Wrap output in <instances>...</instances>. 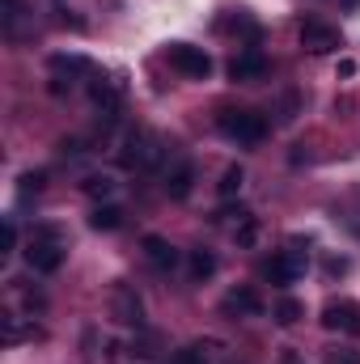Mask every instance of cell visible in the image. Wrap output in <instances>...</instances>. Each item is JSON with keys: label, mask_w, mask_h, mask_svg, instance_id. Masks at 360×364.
Returning a JSON list of instances; mask_svg holds the SVG:
<instances>
[{"label": "cell", "mask_w": 360, "mask_h": 364, "mask_svg": "<svg viewBox=\"0 0 360 364\" xmlns=\"http://www.w3.org/2000/svg\"><path fill=\"white\" fill-rule=\"evenodd\" d=\"M64 259H68V246H64L60 229H55V225H43V229L34 233L30 250H26V263H30V272L51 275V272H60V267H64Z\"/></svg>", "instance_id": "6da1fadb"}, {"label": "cell", "mask_w": 360, "mask_h": 364, "mask_svg": "<svg viewBox=\"0 0 360 364\" xmlns=\"http://www.w3.org/2000/svg\"><path fill=\"white\" fill-rule=\"evenodd\" d=\"M157 161H162V140L149 127H132L119 144V166L123 170H149Z\"/></svg>", "instance_id": "7a4b0ae2"}, {"label": "cell", "mask_w": 360, "mask_h": 364, "mask_svg": "<svg viewBox=\"0 0 360 364\" xmlns=\"http://www.w3.org/2000/svg\"><path fill=\"white\" fill-rule=\"evenodd\" d=\"M216 127H221V136H229V140H238V144H259V140H268V119H263L259 110H221V114H216Z\"/></svg>", "instance_id": "3957f363"}, {"label": "cell", "mask_w": 360, "mask_h": 364, "mask_svg": "<svg viewBox=\"0 0 360 364\" xmlns=\"http://www.w3.org/2000/svg\"><path fill=\"white\" fill-rule=\"evenodd\" d=\"M166 60H170V68L182 73L186 81H208L212 77V55L203 47H195V43H170L166 47Z\"/></svg>", "instance_id": "277c9868"}, {"label": "cell", "mask_w": 360, "mask_h": 364, "mask_svg": "<svg viewBox=\"0 0 360 364\" xmlns=\"http://www.w3.org/2000/svg\"><path fill=\"white\" fill-rule=\"evenodd\" d=\"M110 318L115 322H123V326H144V301H140V292L132 288V284H115V292H110Z\"/></svg>", "instance_id": "5b68a950"}, {"label": "cell", "mask_w": 360, "mask_h": 364, "mask_svg": "<svg viewBox=\"0 0 360 364\" xmlns=\"http://www.w3.org/2000/svg\"><path fill=\"white\" fill-rule=\"evenodd\" d=\"M297 38H301V47L305 51H314V55H331V51H339L344 47V38H339V30L335 26H327V21H301V30H297Z\"/></svg>", "instance_id": "8992f818"}, {"label": "cell", "mask_w": 360, "mask_h": 364, "mask_svg": "<svg viewBox=\"0 0 360 364\" xmlns=\"http://www.w3.org/2000/svg\"><path fill=\"white\" fill-rule=\"evenodd\" d=\"M271 284H280V288H288V284H297L301 275H305V255L301 250H280V255H271L268 267H263Z\"/></svg>", "instance_id": "52a82bcc"}, {"label": "cell", "mask_w": 360, "mask_h": 364, "mask_svg": "<svg viewBox=\"0 0 360 364\" xmlns=\"http://www.w3.org/2000/svg\"><path fill=\"white\" fill-rule=\"evenodd\" d=\"M263 77H268V55L259 47H246V51H238L229 60V81L250 85V81H263Z\"/></svg>", "instance_id": "ba28073f"}, {"label": "cell", "mask_w": 360, "mask_h": 364, "mask_svg": "<svg viewBox=\"0 0 360 364\" xmlns=\"http://www.w3.org/2000/svg\"><path fill=\"white\" fill-rule=\"evenodd\" d=\"M47 68H51V77H55V81H51V93H64V81L73 85L77 77H85V73H90V60H85V55H77V51H60V55H51V60H47Z\"/></svg>", "instance_id": "9c48e42d"}, {"label": "cell", "mask_w": 360, "mask_h": 364, "mask_svg": "<svg viewBox=\"0 0 360 364\" xmlns=\"http://www.w3.org/2000/svg\"><path fill=\"white\" fill-rule=\"evenodd\" d=\"M322 326L344 331V335H360V305L356 301H327L322 305Z\"/></svg>", "instance_id": "30bf717a"}, {"label": "cell", "mask_w": 360, "mask_h": 364, "mask_svg": "<svg viewBox=\"0 0 360 364\" xmlns=\"http://www.w3.org/2000/svg\"><path fill=\"white\" fill-rule=\"evenodd\" d=\"M221 309H225L229 318H259V314H263V296H259L250 284H238V288L225 292Z\"/></svg>", "instance_id": "8fae6325"}, {"label": "cell", "mask_w": 360, "mask_h": 364, "mask_svg": "<svg viewBox=\"0 0 360 364\" xmlns=\"http://www.w3.org/2000/svg\"><path fill=\"white\" fill-rule=\"evenodd\" d=\"M140 246H144V259H149V263H153L157 272H174V267H179V259H182V255L174 250V246H170V242H166V237L149 233V237H144Z\"/></svg>", "instance_id": "7c38bea8"}, {"label": "cell", "mask_w": 360, "mask_h": 364, "mask_svg": "<svg viewBox=\"0 0 360 364\" xmlns=\"http://www.w3.org/2000/svg\"><path fill=\"white\" fill-rule=\"evenodd\" d=\"M191 182H195V166L191 161H179L174 170H166V195L170 199H186L191 195Z\"/></svg>", "instance_id": "4fadbf2b"}, {"label": "cell", "mask_w": 360, "mask_h": 364, "mask_svg": "<svg viewBox=\"0 0 360 364\" xmlns=\"http://www.w3.org/2000/svg\"><path fill=\"white\" fill-rule=\"evenodd\" d=\"M123 225V208H115V203H97L90 212V229H97V233H115Z\"/></svg>", "instance_id": "5bb4252c"}, {"label": "cell", "mask_w": 360, "mask_h": 364, "mask_svg": "<svg viewBox=\"0 0 360 364\" xmlns=\"http://www.w3.org/2000/svg\"><path fill=\"white\" fill-rule=\"evenodd\" d=\"M38 326L34 322H21L17 314H4V343H21V339H34Z\"/></svg>", "instance_id": "9a60e30c"}, {"label": "cell", "mask_w": 360, "mask_h": 364, "mask_svg": "<svg viewBox=\"0 0 360 364\" xmlns=\"http://www.w3.org/2000/svg\"><path fill=\"white\" fill-rule=\"evenodd\" d=\"M301 318H305V305H301L297 296H284V301L275 305V322H280V326H297Z\"/></svg>", "instance_id": "2e32d148"}, {"label": "cell", "mask_w": 360, "mask_h": 364, "mask_svg": "<svg viewBox=\"0 0 360 364\" xmlns=\"http://www.w3.org/2000/svg\"><path fill=\"white\" fill-rule=\"evenodd\" d=\"M242 182H246V170H242V166H229V170L221 174V182H216V191H221L225 199H233V195L242 191Z\"/></svg>", "instance_id": "e0dca14e"}, {"label": "cell", "mask_w": 360, "mask_h": 364, "mask_svg": "<svg viewBox=\"0 0 360 364\" xmlns=\"http://www.w3.org/2000/svg\"><path fill=\"white\" fill-rule=\"evenodd\" d=\"M191 275H195V279L216 275V255H212V250H191Z\"/></svg>", "instance_id": "ac0fdd59"}, {"label": "cell", "mask_w": 360, "mask_h": 364, "mask_svg": "<svg viewBox=\"0 0 360 364\" xmlns=\"http://www.w3.org/2000/svg\"><path fill=\"white\" fill-rule=\"evenodd\" d=\"M81 191H85V195H93V199H106V195L115 191V182L106 178V174H90V178L81 182Z\"/></svg>", "instance_id": "d6986e66"}, {"label": "cell", "mask_w": 360, "mask_h": 364, "mask_svg": "<svg viewBox=\"0 0 360 364\" xmlns=\"http://www.w3.org/2000/svg\"><path fill=\"white\" fill-rule=\"evenodd\" d=\"M43 182H47V174H43V170H34V174H21V182H17V199H30V195H38V191H43Z\"/></svg>", "instance_id": "ffe728a7"}, {"label": "cell", "mask_w": 360, "mask_h": 364, "mask_svg": "<svg viewBox=\"0 0 360 364\" xmlns=\"http://www.w3.org/2000/svg\"><path fill=\"white\" fill-rule=\"evenodd\" d=\"M255 237H259V220H255V216H246V220H242V229H238V246H255Z\"/></svg>", "instance_id": "44dd1931"}, {"label": "cell", "mask_w": 360, "mask_h": 364, "mask_svg": "<svg viewBox=\"0 0 360 364\" xmlns=\"http://www.w3.org/2000/svg\"><path fill=\"white\" fill-rule=\"evenodd\" d=\"M13 246H17V225L4 220V225H0V255H9Z\"/></svg>", "instance_id": "7402d4cb"}, {"label": "cell", "mask_w": 360, "mask_h": 364, "mask_svg": "<svg viewBox=\"0 0 360 364\" xmlns=\"http://www.w3.org/2000/svg\"><path fill=\"white\" fill-rule=\"evenodd\" d=\"M174 364H208V356H203V348L191 343V348H182L179 356H174Z\"/></svg>", "instance_id": "603a6c76"}, {"label": "cell", "mask_w": 360, "mask_h": 364, "mask_svg": "<svg viewBox=\"0 0 360 364\" xmlns=\"http://www.w3.org/2000/svg\"><path fill=\"white\" fill-rule=\"evenodd\" d=\"M348 272H352L348 255H327V275H348Z\"/></svg>", "instance_id": "cb8c5ba5"}, {"label": "cell", "mask_w": 360, "mask_h": 364, "mask_svg": "<svg viewBox=\"0 0 360 364\" xmlns=\"http://www.w3.org/2000/svg\"><path fill=\"white\" fill-rule=\"evenodd\" d=\"M60 153H64V157H81L85 149H81V140H60Z\"/></svg>", "instance_id": "d4e9b609"}, {"label": "cell", "mask_w": 360, "mask_h": 364, "mask_svg": "<svg viewBox=\"0 0 360 364\" xmlns=\"http://www.w3.org/2000/svg\"><path fill=\"white\" fill-rule=\"evenodd\" d=\"M339 77H356V60H344L339 64Z\"/></svg>", "instance_id": "484cf974"}, {"label": "cell", "mask_w": 360, "mask_h": 364, "mask_svg": "<svg viewBox=\"0 0 360 364\" xmlns=\"http://www.w3.org/2000/svg\"><path fill=\"white\" fill-rule=\"evenodd\" d=\"M335 360H339V364H360V356H356V352H348V348H344V352H339Z\"/></svg>", "instance_id": "4316f807"}, {"label": "cell", "mask_w": 360, "mask_h": 364, "mask_svg": "<svg viewBox=\"0 0 360 364\" xmlns=\"http://www.w3.org/2000/svg\"><path fill=\"white\" fill-rule=\"evenodd\" d=\"M280 364H301V356H297V352H292V348H288V352H284V356H280Z\"/></svg>", "instance_id": "83f0119b"}]
</instances>
